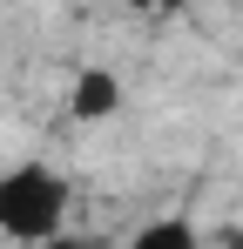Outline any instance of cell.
I'll return each mask as SVG.
<instances>
[{
    "instance_id": "obj_1",
    "label": "cell",
    "mask_w": 243,
    "mask_h": 249,
    "mask_svg": "<svg viewBox=\"0 0 243 249\" xmlns=\"http://www.w3.org/2000/svg\"><path fill=\"white\" fill-rule=\"evenodd\" d=\"M68 202H75V189H68V175L54 162L0 168V236H7V243H20V249L54 243V236L68 229Z\"/></svg>"
},
{
    "instance_id": "obj_3",
    "label": "cell",
    "mask_w": 243,
    "mask_h": 249,
    "mask_svg": "<svg viewBox=\"0 0 243 249\" xmlns=\"http://www.w3.org/2000/svg\"><path fill=\"white\" fill-rule=\"evenodd\" d=\"M115 249H202V229L189 222V215H156V222H142L128 243Z\"/></svg>"
},
{
    "instance_id": "obj_2",
    "label": "cell",
    "mask_w": 243,
    "mask_h": 249,
    "mask_svg": "<svg viewBox=\"0 0 243 249\" xmlns=\"http://www.w3.org/2000/svg\"><path fill=\"white\" fill-rule=\"evenodd\" d=\"M115 108H122L115 68H75V81H68V115H75V122H108Z\"/></svg>"
},
{
    "instance_id": "obj_4",
    "label": "cell",
    "mask_w": 243,
    "mask_h": 249,
    "mask_svg": "<svg viewBox=\"0 0 243 249\" xmlns=\"http://www.w3.org/2000/svg\"><path fill=\"white\" fill-rule=\"evenodd\" d=\"M135 14H176V7H189V0H128Z\"/></svg>"
}]
</instances>
